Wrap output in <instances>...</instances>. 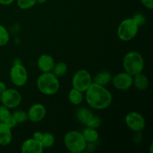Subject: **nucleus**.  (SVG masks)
I'll return each mask as SVG.
<instances>
[{"label":"nucleus","mask_w":153,"mask_h":153,"mask_svg":"<svg viewBox=\"0 0 153 153\" xmlns=\"http://www.w3.org/2000/svg\"><path fill=\"white\" fill-rule=\"evenodd\" d=\"M123 66L125 72L134 76L143 72L144 69V59L139 52L131 51L124 56Z\"/></svg>","instance_id":"7ed1b4c3"},{"label":"nucleus","mask_w":153,"mask_h":153,"mask_svg":"<svg viewBox=\"0 0 153 153\" xmlns=\"http://www.w3.org/2000/svg\"><path fill=\"white\" fill-rule=\"evenodd\" d=\"M102 124V119L100 116L96 114H93L92 117L90 118L89 120L86 123V126L90 128H97L101 126Z\"/></svg>","instance_id":"b1692460"},{"label":"nucleus","mask_w":153,"mask_h":153,"mask_svg":"<svg viewBox=\"0 0 153 153\" xmlns=\"http://www.w3.org/2000/svg\"><path fill=\"white\" fill-rule=\"evenodd\" d=\"M139 25L133 18L123 19L117 28V36L123 41H130L136 37Z\"/></svg>","instance_id":"39448f33"},{"label":"nucleus","mask_w":153,"mask_h":153,"mask_svg":"<svg viewBox=\"0 0 153 153\" xmlns=\"http://www.w3.org/2000/svg\"><path fill=\"white\" fill-rule=\"evenodd\" d=\"M28 79L26 68L21 64H14L10 70V79L16 87H22L26 84Z\"/></svg>","instance_id":"0eeeda50"},{"label":"nucleus","mask_w":153,"mask_h":153,"mask_svg":"<svg viewBox=\"0 0 153 153\" xmlns=\"http://www.w3.org/2000/svg\"><path fill=\"white\" fill-rule=\"evenodd\" d=\"M133 85L139 91H145L149 87V79L143 73H137L133 76Z\"/></svg>","instance_id":"2eb2a0df"},{"label":"nucleus","mask_w":153,"mask_h":153,"mask_svg":"<svg viewBox=\"0 0 153 153\" xmlns=\"http://www.w3.org/2000/svg\"><path fill=\"white\" fill-rule=\"evenodd\" d=\"M28 120L32 123H39L43 120L46 115V107L41 103H35L28 109Z\"/></svg>","instance_id":"9b49d317"},{"label":"nucleus","mask_w":153,"mask_h":153,"mask_svg":"<svg viewBox=\"0 0 153 153\" xmlns=\"http://www.w3.org/2000/svg\"><path fill=\"white\" fill-rule=\"evenodd\" d=\"M11 114L15 118L17 123H23L28 120V114L25 111L16 110L13 111V114Z\"/></svg>","instance_id":"4be33fe9"},{"label":"nucleus","mask_w":153,"mask_h":153,"mask_svg":"<svg viewBox=\"0 0 153 153\" xmlns=\"http://www.w3.org/2000/svg\"><path fill=\"white\" fill-rule=\"evenodd\" d=\"M132 18L137 22V24L139 26L140 25H143L145 23V21H146L144 16L143 14H141V13H136V14L134 15V16Z\"/></svg>","instance_id":"bb28decb"},{"label":"nucleus","mask_w":153,"mask_h":153,"mask_svg":"<svg viewBox=\"0 0 153 153\" xmlns=\"http://www.w3.org/2000/svg\"><path fill=\"white\" fill-rule=\"evenodd\" d=\"M12 131L4 123H0V145L7 146L11 143Z\"/></svg>","instance_id":"4468645a"},{"label":"nucleus","mask_w":153,"mask_h":153,"mask_svg":"<svg viewBox=\"0 0 153 153\" xmlns=\"http://www.w3.org/2000/svg\"><path fill=\"white\" fill-rule=\"evenodd\" d=\"M6 89H7V87H6L5 84L0 81V94L4 92Z\"/></svg>","instance_id":"2f4dec72"},{"label":"nucleus","mask_w":153,"mask_h":153,"mask_svg":"<svg viewBox=\"0 0 153 153\" xmlns=\"http://www.w3.org/2000/svg\"><path fill=\"white\" fill-rule=\"evenodd\" d=\"M85 100L95 110H104L111 105L112 95L105 86L93 82L85 91Z\"/></svg>","instance_id":"f257e3e1"},{"label":"nucleus","mask_w":153,"mask_h":153,"mask_svg":"<svg viewBox=\"0 0 153 153\" xmlns=\"http://www.w3.org/2000/svg\"><path fill=\"white\" fill-rule=\"evenodd\" d=\"M93 83V78L91 73L86 70H79L75 73L72 79L73 88L84 93Z\"/></svg>","instance_id":"423d86ee"},{"label":"nucleus","mask_w":153,"mask_h":153,"mask_svg":"<svg viewBox=\"0 0 153 153\" xmlns=\"http://www.w3.org/2000/svg\"><path fill=\"white\" fill-rule=\"evenodd\" d=\"M93 114H94V113L87 108H80L76 111V114L78 120L84 125H86L88 121L89 120Z\"/></svg>","instance_id":"f3484780"},{"label":"nucleus","mask_w":153,"mask_h":153,"mask_svg":"<svg viewBox=\"0 0 153 153\" xmlns=\"http://www.w3.org/2000/svg\"><path fill=\"white\" fill-rule=\"evenodd\" d=\"M64 143L66 148L72 153H81L85 150L88 143L82 132L70 131L64 135Z\"/></svg>","instance_id":"20e7f679"},{"label":"nucleus","mask_w":153,"mask_h":153,"mask_svg":"<svg viewBox=\"0 0 153 153\" xmlns=\"http://www.w3.org/2000/svg\"><path fill=\"white\" fill-rule=\"evenodd\" d=\"M111 81L114 87L119 91H127L133 85V76L126 72L117 73Z\"/></svg>","instance_id":"9d476101"},{"label":"nucleus","mask_w":153,"mask_h":153,"mask_svg":"<svg viewBox=\"0 0 153 153\" xmlns=\"http://www.w3.org/2000/svg\"><path fill=\"white\" fill-rule=\"evenodd\" d=\"M55 141V138L52 133L46 132L43 133L40 143L43 145V148H50L54 145Z\"/></svg>","instance_id":"412c9836"},{"label":"nucleus","mask_w":153,"mask_h":153,"mask_svg":"<svg viewBox=\"0 0 153 153\" xmlns=\"http://www.w3.org/2000/svg\"><path fill=\"white\" fill-rule=\"evenodd\" d=\"M67 70H68V67H67V64L63 61H60V62L56 63L54 65L53 69L52 70V73L57 76L58 78L62 77L63 76L67 73Z\"/></svg>","instance_id":"aec40b11"},{"label":"nucleus","mask_w":153,"mask_h":153,"mask_svg":"<svg viewBox=\"0 0 153 153\" xmlns=\"http://www.w3.org/2000/svg\"><path fill=\"white\" fill-rule=\"evenodd\" d=\"M22 102V96L18 91L13 88L6 89L1 94V102L10 109L16 108Z\"/></svg>","instance_id":"6e6552de"},{"label":"nucleus","mask_w":153,"mask_h":153,"mask_svg":"<svg viewBox=\"0 0 153 153\" xmlns=\"http://www.w3.org/2000/svg\"><path fill=\"white\" fill-rule=\"evenodd\" d=\"M140 1L143 4V6L149 10L153 9V0H140Z\"/></svg>","instance_id":"c85d7f7f"},{"label":"nucleus","mask_w":153,"mask_h":153,"mask_svg":"<svg viewBox=\"0 0 153 153\" xmlns=\"http://www.w3.org/2000/svg\"><path fill=\"white\" fill-rule=\"evenodd\" d=\"M4 123L6 124V125L10 128H14V127L17 125V122H16V120H15V118L12 116V114L10 115L7 120H6V121Z\"/></svg>","instance_id":"cd10ccee"},{"label":"nucleus","mask_w":153,"mask_h":153,"mask_svg":"<svg viewBox=\"0 0 153 153\" xmlns=\"http://www.w3.org/2000/svg\"><path fill=\"white\" fill-rule=\"evenodd\" d=\"M46 1L47 0H36L37 3H38V4H44Z\"/></svg>","instance_id":"473e14b6"},{"label":"nucleus","mask_w":153,"mask_h":153,"mask_svg":"<svg viewBox=\"0 0 153 153\" xmlns=\"http://www.w3.org/2000/svg\"><path fill=\"white\" fill-rule=\"evenodd\" d=\"M14 1V0H0V4L1 5H10Z\"/></svg>","instance_id":"7c9ffc66"},{"label":"nucleus","mask_w":153,"mask_h":153,"mask_svg":"<svg viewBox=\"0 0 153 153\" xmlns=\"http://www.w3.org/2000/svg\"><path fill=\"white\" fill-rule=\"evenodd\" d=\"M43 145L40 141L32 138L25 140L21 146V151L22 153H42L43 152Z\"/></svg>","instance_id":"f8f14e48"},{"label":"nucleus","mask_w":153,"mask_h":153,"mask_svg":"<svg viewBox=\"0 0 153 153\" xmlns=\"http://www.w3.org/2000/svg\"><path fill=\"white\" fill-rule=\"evenodd\" d=\"M82 134L88 143H95L98 140L99 137H100L99 132L96 130V128H90V127L85 128L82 132Z\"/></svg>","instance_id":"a211bd4d"},{"label":"nucleus","mask_w":153,"mask_h":153,"mask_svg":"<svg viewBox=\"0 0 153 153\" xmlns=\"http://www.w3.org/2000/svg\"><path fill=\"white\" fill-rule=\"evenodd\" d=\"M125 122L128 128L134 132H140L146 126V121L143 115L136 111H131L127 114Z\"/></svg>","instance_id":"1a4fd4ad"},{"label":"nucleus","mask_w":153,"mask_h":153,"mask_svg":"<svg viewBox=\"0 0 153 153\" xmlns=\"http://www.w3.org/2000/svg\"><path fill=\"white\" fill-rule=\"evenodd\" d=\"M0 103H1V94H0Z\"/></svg>","instance_id":"72a5a7b5"},{"label":"nucleus","mask_w":153,"mask_h":153,"mask_svg":"<svg viewBox=\"0 0 153 153\" xmlns=\"http://www.w3.org/2000/svg\"><path fill=\"white\" fill-rule=\"evenodd\" d=\"M37 88L41 94L46 96L55 95L60 88L58 78L52 72L43 73L37 79Z\"/></svg>","instance_id":"f03ea898"},{"label":"nucleus","mask_w":153,"mask_h":153,"mask_svg":"<svg viewBox=\"0 0 153 153\" xmlns=\"http://www.w3.org/2000/svg\"><path fill=\"white\" fill-rule=\"evenodd\" d=\"M68 98L72 104L74 105H79L83 102V93L75 89V88H72L69 92Z\"/></svg>","instance_id":"6ab92c4d"},{"label":"nucleus","mask_w":153,"mask_h":153,"mask_svg":"<svg viewBox=\"0 0 153 153\" xmlns=\"http://www.w3.org/2000/svg\"><path fill=\"white\" fill-rule=\"evenodd\" d=\"M18 7L22 10H28L36 4V0H17Z\"/></svg>","instance_id":"393cba45"},{"label":"nucleus","mask_w":153,"mask_h":153,"mask_svg":"<svg viewBox=\"0 0 153 153\" xmlns=\"http://www.w3.org/2000/svg\"><path fill=\"white\" fill-rule=\"evenodd\" d=\"M11 115L10 108L4 106V105H0V123H4L6 120Z\"/></svg>","instance_id":"a878e982"},{"label":"nucleus","mask_w":153,"mask_h":153,"mask_svg":"<svg viewBox=\"0 0 153 153\" xmlns=\"http://www.w3.org/2000/svg\"><path fill=\"white\" fill-rule=\"evenodd\" d=\"M55 62L52 56L48 54H43L38 58L37 65L39 70L42 73H49L52 72Z\"/></svg>","instance_id":"ddd939ff"},{"label":"nucleus","mask_w":153,"mask_h":153,"mask_svg":"<svg viewBox=\"0 0 153 153\" xmlns=\"http://www.w3.org/2000/svg\"><path fill=\"white\" fill-rule=\"evenodd\" d=\"M111 73L108 71H101L94 76L93 82L102 85V86H105L111 82Z\"/></svg>","instance_id":"dca6fc26"},{"label":"nucleus","mask_w":153,"mask_h":153,"mask_svg":"<svg viewBox=\"0 0 153 153\" xmlns=\"http://www.w3.org/2000/svg\"><path fill=\"white\" fill-rule=\"evenodd\" d=\"M10 40V34L3 25H0V46L7 44Z\"/></svg>","instance_id":"5701e85b"},{"label":"nucleus","mask_w":153,"mask_h":153,"mask_svg":"<svg viewBox=\"0 0 153 153\" xmlns=\"http://www.w3.org/2000/svg\"><path fill=\"white\" fill-rule=\"evenodd\" d=\"M43 133H42L41 131H34V134H33V138L35 139V140H39V141H40L42 139V137H43Z\"/></svg>","instance_id":"c756f323"}]
</instances>
